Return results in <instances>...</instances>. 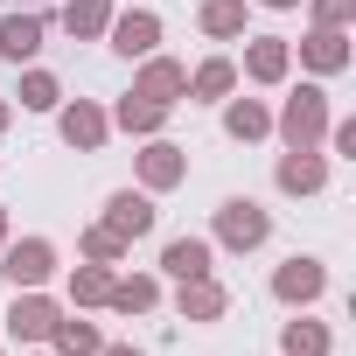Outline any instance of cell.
Wrapping results in <instances>:
<instances>
[{
	"label": "cell",
	"mask_w": 356,
	"mask_h": 356,
	"mask_svg": "<svg viewBox=\"0 0 356 356\" xmlns=\"http://www.w3.org/2000/svg\"><path fill=\"white\" fill-rule=\"evenodd\" d=\"M321 140H328L342 161H356V119H328V133H321Z\"/></svg>",
	"instance_id": "cell-29"
},
{
	"label": "cell",
	"mask_w": 356,
	"mask_h": 356,
	"mask_svg": "<svg viewBox=\"0 0 356 356\" xmlns=\"http://www.w3.org/2000/svg\"><path fill=\"white\" fill-rule=\"evenodd\" d=\"M175 314H182V321H224V314H231V293H224V280H217V273H203V280H182V293H175Z\"/></svg>",
	"instance_id": "cell-12"
},
{
	"label": "cell",
	"mask_w": 356,
	"mask_h": 356,
	"mask_svg": "<svg viewBox=\"0 0 356 356\" xmlns=\"http://www.w3.org/2000/svg\"><path fill=\"white\" fill-rule=\"evenodd\" d=\"M56 314H63V307H56L42 286H22V293L8 300V335H15V342H49Z\"/></svg>",
	"instance_id": "cell-9"
},
{
	"label": "cell",
	"mask_w": 356,
	"mask_h": 356,
	"mask_svg": "<svg viewBox=\"0 0 356 356\" xmlns=\"http://www.w3.org/2000/svg\"><path fill=\"white\" fill-rule=\"evenodd\" d=\"M105 42H112L119 56H154V49H161V15H147V8H133V15H112Z\"/></svg>",
	"instance_id": "cell-13"
},
{
	"label": "cell",
	"mask_w": 356,
	"mask_h": 356,
	"mask_svg": "<svg viewBox=\"0 0 356 356\" xmlns=\"http://www.w3.org/2000/svg\"><path fill=\"white\" fill-rule=\"evenodd\" d=\"M42 35H49L42 15H0V63H29L42 49Z\"/></svg>",
	"instance_id": "cell-16"
},
{
	"label": "cell",
	"mask_w": 356,
	"mask_h": 356,
	"mask_svg": "<svg viewBox=\"0 0 356 356\" xmlns=\"http://www.w3.org/2000/svg\"><path fill=\"white\" fill-rule=\"evenodd\" d=\"M29 8H35V0H29Z\"/></svg>",
	"instance_id": "cell-37"
},
{
	"label": "cell",
	"mask_w": 356,
	"mask_h": 356,
	"mask_svg": "<svg viewBox=\"0 0 356 356\" xmlns=\"http://www.w3.org/2000/svg\"><path fill=\"white\" fill-rule=\"evenodd\" d=\"M133 91L175 112V105H182V98H189V70H182V63H175V56H140V77H133Z\"/></svg>",
	"instance_id": "cell-10"
},
{
	"label": "cell",
	"mask_w": 356,
	"mask_h": 356,
	"mask_svg": "<svg viewBox=\"0 0 356 356\" xmlns=\"http://www.w3.org/2000/svg\"><path fill=\"white\" fill-rule=\"evenodd\" d=\"M273 238V210L252 203V196H224L217 203V245L224 252H259Z\"/></svg>",
	"instance_id": "cell-2"
},
{
	"label": "cell",
	"mask_w": 356,
	"mask_h": 356,
	"mask_svg": "<svg viewBox=\"0 0 356 356\" xmlns=\"http://www.w3.org/2000/svg\"><path fill=\"white\" fill-rule=\"evenodd\" d=\"M0 245H8V203H0Z\"/></svg>",
	"instance_id": "cell-33"
},
{
	"label": "cell",
	"mask_w": 356,
	"mask_h": 356,
	"mask_svg": "<svg viewBox=\"0 0 356 356\" xmlns=\"http://www.w3.org/2000/svg\"><path fill=\"white\" fill-rule=\"evenodd\" d=\"M133 8H147V0H133Z\"/></svg>",
	"instance_id": "cell-35"
},
{
	"label": "cell",
	"mask_w": 356,
	"mask_h": 356,
	"mask_svg": "<svg viewBox=\"0 0 356 356\" xmlns=\"http://www.w3.org/2000/svg\"><path fill=\"white\" fill-rule=\"evenodd\" d=\"M63 105V84L49 70H22V112H56Z\"/></svg>",
	"instance_id": "cell-26"
},
{
	"label": "cell",
	"mask_w": 356,
	"mask_h": 356,
	"mask_svg": "<svg viewBox=\"0 0 356 356\" xmlns=\"http://www.w3.org/2000/svg\"><path fill=\"white\" fill-rule=\"evenodd\" d=\"M49 273H56V245H49V238L0 245V280H8L15 293H22V286H49Z\"/></svg>",
	"instance_id": "cell-3"
},
{
	"label": "cell",
	"mask_w": 356,
	"mask_h": 356,
	"mask_svg": "<svg viewBox=\"0 0 356 356\" xmlns=\"http://www.w3.org/2000/svg\"><path fill=\"white\" fill-rule=\"evenodd\" d=\"M105 119H112L119 133H133V140H154V133L168 126V105H154V98H140V91H126V98H119V105H112Z\"/></svg>",
	"instance_id": "cell-18"
},
{
	"label": "cell",
	"mask_w": 356,
	"mask_h": 356,
	"mask_svg": "<svg viewBox=\"0 0 356 356\" xmlns=\"http://www.w3.org/2000/svg\"><path fill=\"white\" fill-rule=\"evenodd\" d=\"M273 182H280V196H321L328 189V154L321 147H286Z\"/></svg>",
	"instance_id": "cell-7"
},
{
	"label": "cell",
	"mask_w": 356,
	"mask_h": 356,
	"mask_svg": "<svg viewBox=\"0 0 356 356\" xmlns=\"http://www.w3.org/2000/svg\"><path fill=\"white\" fill-rule=\"evenodd\" d=\"M29 356H49V349H29Z\"/></svg>",
	"instance_id": "cell-34"
},
{
	"label": "cell",
	"mask_w": 356,
	"mask_h": 356,
	"mask_svg": "<svg viewBox=\"0 0 356 356\" xmlns=\"http://www.w3.org/2000/svg\"><path fill=\"white\" fill-rule=\"evenodd\" d=\"M56 133H63V147H77V154H98V147L112 140V119H105V105H91V98H70V105H56Z\"/></svg>",
	"instance_id": "cell-6"
},
{
	"label": "cell",
	"mask_w": 356,
	"mask_h": 356,
	"mask_svg": "<svg viewBox=\"0 0 356 356\" xmlns=\"http://www.w3.org/2000/svg\"><path fill=\"white\" fill-rule=\"evenodd\" d=\"M314 8V29H349L356 22V0H307Z\"/></svg>",
	"instance_id": "cell-28"
},
{
	"label": "cell",
	"mask_w": 356,
	"mask_h": 356,
	"mask_svg": "<svg viewBox=\"0 0 356 356\" xmlns=\"http://www.w3.org/2000/svg\"><path fill=\"white\" fill-rule=\"evenodd\" d=\"M8 126H15V105H8V98H0V133H8Z\"/></svg>",
	"instance_id": "cell-30"
},
{
	"label": "cell",
	"mask_w": 356,
	"mask_h": 356,
	"mask_svg": "<svg viewBox=\"0 0 356 356\" xmlns=\"http://www.w3.org/2000/svg\"><path fill=\"white\" fill-rule=\"evenodd\" d=\"M231 91H238V63H231V56H203V63L189 70V98H196V105H224Z\"/></svg>",
	"instance_id": "cell-17"
},
{
	"label": "cell",
	"mask_w": 356,
	"mask_h": 356,
	"mask_svg": "<svg viewBox=\"0 0 356 356\" xmlns=\"http://www.w3.org/2000/svg\"><path fill=\"white\" fill-rule=\"evenodd\" d=\"M0 356H8V349H0Z\"/></svg>",
	"instance_id": "cell-36"
},
{
	"label": "cell",
	"mask_w": 356,
	"mask_h": 356,
	"mask_svg": "<svg viewBox=\"0 0 356 356\" xmlns=\"http://www.w3.org/2000/svg\"><path fill=\"white\" fill-rule=\"evenodd\" d=\"M259 8H300V0H259Z\"/></svg>",
	"instance_id": "cell-32"
},
{
	"label": "cell",
	"mask_w": 356,
	"mask_h": 356,
	"mask_svg": "<svg viewBox=\"0 0 356 356\" xmlns=\"http://www.w3.org/2000/svg\"><path fill=\"white\" fill-rule=\"evenodd\" d=\"M196 29H203L210 42H238V35H245V0H203V8H196Z\"/></svg>",
	"instance_id": "cell-20"
},
{
	"label": "cell",
	"mask_w": 356,
	"mask_h": 356,
	"mask_svg": "<svg viewBox=\"0 0 356 356\" xmlns=\"http://www.w3.org/2000/svg\"><path fill=\"white\" fill-rule=\"evenodd\" d=\"M154 300H161V280H154V273H126V280L112 273V293H105L112 314H147Z\"/></svg>",
	"instance_id": "cell-19"
},
{
	"label": "cell",
	"mask_w": 356,
	"mask_h": 356,
	"mask_svg": "<svg viewBox=\"0 0 356 356\" xmlns=\"http://www.w3.org/2000/svg\"><path fill=\"white\" fill-rule=\"evenodd\" d=\"M105 293H112V266H77L70 273V307H105Z\"/></svg>",
	"instance_id": "cell-25"
},
{
	"label": "cell",
	"mask_w": 356,
	"mask_h": 356,
	"mask_svg": "<svg viewBox=\"0 0 356 356\" xmlns=\"http://www.w3.org/2000/svg\"><path fill=\"white\" fill-rule=\"evenodd\" d=\"M112 238H126V245H140L147 231H154V196L147 189H112L105 196V217H98Z\"/></svg>",
	"instance_id": "cell-8"
},
{
	"label": "cell",
	"mask_w": 356,
	"mask_h": 356,
	"mask_svg": "<svg viewBox=\"0 0 356 356\" xmlns=\"http://www.w3.org/2000/svg\"><path fill=\"white\" fill-rule=\"evenodd\" d=\"M210 266H217V245H210V238H175V245L161 252V273H168L175 286H182V280H203Z\"/></svg>",
	"instance_id": "cell-15"
},
{
	"label": "cell",
	"mask_w": 356,
	"mask_h": 356,
	"mask_svg": "<svg viewBox=\"0 0 356 356\" xmlns=\"http://www.w3.org/2000/svg\"><path fill=\"white\" fill-rule=\"evenodd\" d=\"M77 252H84L91 266H119V259H126V238H112L105 224H91V231L77 238Z\"/></svg>",
	"instance_id": "cell-27"
},
{
	"label": "cell",
	"mask_w": 356,
	"mask_h": 356,
	"mask_svg": "<svg viewBox=\"0 0 356 356\" xmlns=\"http://www.w3.org/2000/svg\"><path fill=\"white\" fill-rule=\"evenodd\" d=\"M280 349H286V356H328V349H335V335H328V321L293 314V321L280 328Z\"/></svg>",
	"instance_id": "cell-22"
},
{
	"label": "cell",
	"mask_w": 356,
	"mask_h": 356,
	"mask_svg": "<svg viewBox=\"0 0 356 356\" xmlns=\"http://www.w3.org/2000/svg\"><path fill=\"white\" fill-rule=\"evenodd\" d=\"M98 356H140V349H133V342H119V349H98Z\"/></svg>",
	"instance_id": "cell-31"
},
{
	"label": "cell",
	"mask_w": 356,
	"mask_h": 356,
	"mask_svg": "<svg viewBox=\"0 0 356 356\" xmlns=\"http://www.w3.org/2000/svg\"><path fill=\"white\" fill-rule=\"evenodd\" d=\"M349 56H356V49H349V29H307V35H300V63H307L314 77H342Z\"/></svg>",
	"instance_id": "cell-11"
},
{
	"label": "cell",
	"mask_w": 356,
	"mask_h": 356,
	"mask_svg": "<svg viewBox=\"0 0 356 356\" xmlns=\"http://www.w3.org/2000/svg\"><path fill=\"white\" fill-rule=\"evenodd\" d=\"M321 293H328V266L307 259V252H293V259L273 273V300H280V307H314Z\"/></svg>",
	"instance_id": "cell-4"
},
{
	"label": "cell",
	"mask_w": 356,
	"mask_h": 356,
	"mask_svg": "<svg viewBox=\"0 0 356 356\" xmlns=\"http://www.w3.org/2000/svg\"><path fill=\"white\" fill-rule=\"evenodd\" d=\"M49 342H56V356H98V349H105V342H98V328H91V321H77V314H56Z\"/></svg>",
	"instance_id": "cell-24"
},
{
	"label": "cell",
	"mask_w": 356,
	"mask_h": 356,
	"mask_svg": "<svg viewBox=\"0 0 356 356\" xmlns=\"http://www.w3.org/2000/svg\"><path fill=\"white\" fill-rule=\"evenodd\" d=\"M182 182H189V154L154 133V140L140 147V189H147V196H168V189H182Z\"/></svg>",
	"instance_id": "cell-5"
},
{
	"label": "cell",
	"mask_w": 356,
	"mask_h": 356,
	"mask_svg": "<svg viewBox=\"0 0 356 356\" xmlns=\"http://www.w3.org/2000/svg\"><path fill=\"white\" fill-rule=\"evenodd\" d=\"M224 133L231 140H266L273 133V112L259 98H224Z\"/></svg>",
	"instance_id": "cell-21"
},
{
	"label": "cell",
	"mask_w": 356,
	"mask_h": 356,
	"mask_svg": "<svg viewBox=\"0 0 356 356\" xmlns=\"http://www.w3.org/2000/svg\"><path fill=\"white\" fill-rule=\"evenodd\" d=\"M63 29H70L77 42H98V35L112 29V0H63Z\"/></svg>",
	"instance_id": "cell-23"
},
{
	"label": "cell",
	"mask_w": 356,
	"mask_h": 356,
	"mask_svg": "<svg viewBox=\"0 0 356 356\" xmlns=\"http://www.w3.org/2000/svg\"><path fill=\"white\" fill-rule=\"evenodd\" d=\"M286 70H293V42L286 35H252L245 42V77L252 84H286Z\"/></svg>",
	"instance_id": "cell-14"
},
{
	"label": "cell",
	"mask_w": 356,
	"mask_h": 356,
	"mask_svg": "<svg viewBox=\"0 0 356 356\" xmlns=\"http://www.w3.org/2000/svg\"><path fill=\"white\" fill-rule=\"evenodd\" d=\"M273 133H280L286 147H321V133H328V91H321V84H300V91L280 105Z\"/></svg>",
	"instance_id": "cell-1"
}]
</instances>
